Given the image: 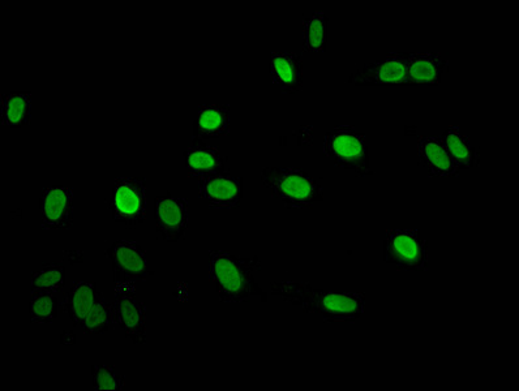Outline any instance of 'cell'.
Wrapping results in <instances>:
<instances>
[{
	"label": "cell",
	"mask_w": 519,
	"mask_h": 391,
	"mask_svg": "<svg viewBox=\"0 0 519 391\" xmlns=\"http://www.w3.org/2000/svg\"><path fill=\"white\" fill-rule=\"evenodd\" d=\"M208 262L210 282L222 303H250L253 296L263 294L253 276L261 270L259 257L244 259L222 249H210Z\"/></svg>",
	"instance_id": "2"
},
{
	"label": "cell",
	"mask_w": 519,
	"mask_h": 391,
	"mask_svg": "<svg viewBox=\"0 0 519 391\" xmlns=\"http://www.w3.org/2000/svg\"><path fill=\"white\" fill-rule=\"evenodd\" d=\"M33 98L30 93L2 94V123L8 128H23L32 123Z\"/></svg>",
	"instance_id": "20"
},
{
	"label": "cell",
	"mask_w": 519,
	"mask_h": 391,
	"mask_svg": "<svg viewBox=\"0 0 519 391\" xmlns=\"http://www.w3.org/2000/svg\"><path fill=\"white\" fill-rule=\"evenodd\" d=\"M104 298L96 282L77 281L68 291L63 302L64 312L70 316L72 324L80 326L94 305Z\"/></svg>",
	"instance_id": "18"
},
{
	"label": "cell",
	"mask_w": 519,
	"mask_h": 391,
	"mask_svg": "<svg viewBox=\"0 0 519 391\" xmlns=\"http://www.w3.org/2000/svg\"><path fill=\"white\" fill-rule=\"evenodd\" d=\"M60 343L64 346H74L76 343V334L71 330H66L60 334Z\"/></svg>",
	"instance_id": "26"
},
{
	"label": "cell",
	"mask_w": 519,
	"mask_h": 391,
	"mask_svg": "<svg viewBox=\"0 0 519 391\" xmlns=\"http://www.w3.org/2000/svg\"><path fill=\"white\" fill-rule=\"evenodd\" d=\"M184 162L192 178L204 179L226 171V158L220 150L199 139H193L190 148L184 152Z\"/></svg>",
	"instance_id": "15"
},
{
	"label": "cell",
	"mask_w": 519,
	"mask_h": 391,
	"mask_svg": "<svg viewBox=\"0 0 519 391\" xmlns=\"http://www.w3.org/2000/svg\"><path fill=\"white\" fill-rule=\"evenodd\" d=\"M328 16L316 11L303 20L304 53H325L327 51Z\"/></svg>",
	"instance_id": "21"
},
{
	"label": "cell",
	"mask_w": 519,
	"mask_h": 391,
	"mask_svg": "<svg viewBox=\"0 0 519 391\" xmlns=\"http://www.w3.org/2000/svg\"><path fill=\"white\" fill-rule=\"evenodd\" d=\"M418 154L420 166L431 178H457L461 174L460 167L450 157L440 137H420Z\"/></svg>",
	"instance_id": "13"
},
{
	"label": "cell",
	"mask_w": 519,
	"mask_h": 391,
	"mask_svg": "<svg viewBox=\"0 0 519 391\" xmlns=\"http://www.w3.org/2000/svg\"><path fill=\"white\" fill-rule=\"evenodd\" d=\"M66 286V268L60 262L45 264L32 274V294H58Z\"/></svg>",
	"instance_id": "22"
},
{
	"label": "cell",
	"mask_w": 519,
	"mask_h": 391,
	"mask_svg": "<svg viewBox=\"0 0 519 391\" xmlns=\"http://www.w3.org/2000/svg\"><path fill=\"white\" fill-rule=\"evenodd\" d=\"M59 302L53 294H32L29 303L30 321L33 324H51L58 317Z\"/></svg>",
	"instance_id": "24"
},
{
	"label": "cell",
	"mask_w": 519,
	"mask_h": 391,
	"mask_svg": "<svg viewBox=\"0 0 519 391\" xmlns=\"http://www.w3.org/2000/svg\"><path fill=\"white\" fill-rule=\"evenodd\" d=\"M384 261L398 272H427V239L423 238L418 229L386 230Z\"/></svg>",
	"instance_id": "5"
},
{
	"label": "cell",
	"mask_w": 519,
	"mask_h": 391,
	"mask_svg": "<svg viewBox=\"0 0 519 391\" xmlns=\"http://www.w3.org/2000/svg\"><path fill=\"white\" fill-rule=\"evenodd\" d=\"M154 221L158 234L165 242L179 243L186 236L190 226L187 201L171 193L158 196L154 200Z\"/></svg>",
	"instance_id": "9"
},
{
	"label": "cell",
	"mask_w": 519,
	"mask_h": 391,
	"mask_svg": "<svg viewBox=\"0 0 519 391\" xmlns=\"http://www.w3.org/2000/svg\"><path fill=\"white\" fill-rule=\"evenodd\" d=\"M147 179L118 178L111 193L110 209L115 222L134 230L147 219Z\"/></svg>",
	"instance_id": "6"
},
{
	"label": "cell",
	"mask_w": 519,
	"mask_h": 391,
	"mask_svg": "<svg viewBox=\"0 0 519 391\" xmlns=\"http://www.w3.org/2000/svg\"><path fill=\"white\" fill-rule=\"evenodd\" d=\"M93 386L97 391H120L126 389L124 378L114 367L94 364L92 367Z\"/></svg>",
	"instance_id": "25"
},
{
	"label": "cell",
	"mask_w": 519,
	"mask_h": 391,
	"mask_svg": "<svg viewBox=\"0 0 519 391\" xmlns=\"http://www.w3.org/2000/svg\"><path fill=\"white\" fill-rule=\"evenodd\" d=\"M199 196L212 209L239 208L243 199V179L230 173H222L199 179Z\"/></svg>",
	"instance_id": "11"
},
{
	"label": "cell",
	"mask_w": 519,
	"mask_h": 391,
	"mask_svg": "<svg viewBox=\"0 0 519 391\" xmlns=\"http://www.w3.org/2000/svg\"><path fill=\"white\" fill-rule=\"evenodd\" d=\"M406 53H390L385 58L366 63L351 73L347 84L355 87H383V85H411Z\"/></svg>",
	"instance_id": "8"
},
{
	"label": "cell",
	"mask_w": 519,
	"mask_h": 391,
	"mask_svg": "<svg viewBox=\"0 0 519 391\" xmlns=\"http://www.w3.org/2000/svg\"><path fill=\"white\" fill-rule=\"evenodd\" d=\"M261 184L272 199L289 209H310L324 200V188L306 171L269 166L261 171Z\"/></svg>",
	"instance_id": "3"
},
{
	"label": "cell",
	"mask_w": 519,
	"mask_h": 391,
	"mask_svg": "<svg viewBox=\"0 0 519 391\" xmlns=\"http://www.w3.org/2000/svg\"><path fill=\"white\" fill-rule=\"evenodd\" d=\"M324 156L358 178L373 175L366 136L351 126H338L325 133Z\"/></svg>",
	"instance_id": "4"
},
{
	"label": "cell",
	"mask_w": 519,
	"mask_h": 391,
	"mask_svg": "<svg viewBox=\"0 0 519 391\" xmlns=\"http://www.w3.org/2000/svg\"><path fill=\"white\" fill-rule=\"evenodd\" d=\"M114 322L113 305L102 298L81 322L80 328L88 335L101 334L107 332L114 325Z\"/></svg>",
	"instance_id": "23"
},
{
	"label": "cell",
	"mask_w": 519,
	"mask_h": 391,
	"mask_svg": "<svg viewBox=\"0 0 519 391\" xmlns=\"http://www.w3.org/2000/svg\"><path fill=\"white\" fill-rule=\"evenodd\" d=\"M407 67L411 85H439L449 71V59L440 53H413L407 57Z\"/></svg>",
	"instance_id": "17"
},
{
	"label": "cell",
	"mask_w": 519,
	"mask_h": 391,
	"mask_svg": "<svg viewBox=\"0 0 519 391\" xmlns=\"http://www.w3.org/2000/svg\"><path fill=\"white\" fill-rule=\"evenodd\" d=\"M74 189L49 186L42 189L40 199L41 225L45 230H68L74 226Z\"/></svg>",
	"instance_id": "10"
},
{
	"label": "cell",
	"mask_w": 519,
	"mask_h": 391,
	"mask_svg": "<svg viewBox=\"0 0 519 391\" xmlns=\"http://www.w3.org/2000/svg\"><path fill=\"white\" fill-rule=\"evenodd\" d=\"M270 294L303 309V312L320 316L329 324H354L366 312V295L316 290L306 282H272Z\"/></svg>",
	"instance_id": "1"
},
{
	"label": "cell",
	"mask_w": 519,
	"mask_h": 391,
	"mask_svg": "<svg viewBox=\"0 0 519 391\" xmlns=\"http://www.w3.org/2000/svg\"><path fill=\"white\" fill-rule=\"evenodd\" d=\"M231 110L230 106L207 103L197 109L195 123H193V139L210 140L221 139L230 133Z\"/></svg>",
	"instance_id": "16"
},
{
	"label": "cell",
	"mask_w": 519,
	"mask_h": 391,
	"mask_svg": "<svg viewBox=\"0 0 519 391\" xmlns=\"http://www.w3.org/2000/svg\"><path fill=\"white\" fill-rule=\"evenodd\" d=\"M115 322L135 345L147 343V304L135 295L122 292L114 299Z\"/></svg>",
	"instance_id": "12"
},
{
	"label": "cell",
	"mask_w": 519,
	"mask_h": 391,
	"mask_svg": "<svg viewBox=\"0 0 519 391\" xmlns=\"http://www.w3.org/2000/svg\"><path fill=\"white\" fill-rule=\"evenodd\" d=\"M107 256L113 265L117 287H131L135 283L147 281L149 272L148 255L136 242L118 240L107 249Z\"/></svg>",
	"instance_id": "7"
},
{
	"label": "cell",
	"mask_w": 519,
	"mask_h": 391,
	"mask_svg": "<svg viewBox=\"0 0 519 391\" xmlns=\"http://www.w3.org/2000/svg\"><path fill=\"white\" fill-rule=\"evenodd\" d=\"M443 140L446 150L460 167L461 171L475 169L480 163V152L471 143L469 137L462 133L460 127H449L440 137Z\"/></svg>",
	"instance_id": "19"
},
{
	"label": "cell",
	"mask_w": 519,
	"mask_h": 391,
	"mask_svg": "<svg viewBox=\"0 0 519 391\" xmlns=\"http://www.w3.org/2000/svg\"><path fill=\"white\" fill-rule=\"evenodd\" d=\"M269 72L274 87L283 94H297L303 89V59L289 51L270 55Z\"/></svg>",
	"instance_id": "14"
}]
</instances>
